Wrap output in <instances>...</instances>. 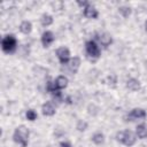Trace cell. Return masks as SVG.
I'll return each instance as SVG.
<instances>
[{"label": "cell", "instance_id": "cell-14", "mask_svg": "<svg viewBox=\"0 0 147 147\" xmlns=\"http://www.w3.org/2000/svg\"><path fill=\"white\" fill-rule=\"evenodd\" d=\"M136 136L139 139H146L147 138V126L145 124H139L136 127Z\"/></svg>", "mask_w": 147, "mask_h": 147}, {"label": "cell", "instance_id": "cell-21", "mask_svg": "<svg viewBox=\"0 0 147 147\" xmlns=\"http://www.w3.org/2000/svg\"><path fill=\"white\" fill-rule=\"evenodd\" d=\"M60 147H72V146H71V144L68 142V141H62V142L60 144Z\"/></svg>", "mask_w": 147, "mask_h": 147}, {"label": "cell", "instance_id": "cell-5", "mask_svg": "<svg viewBox=\"0 0 147 147\" xmlns=\"http://www.w3.org/2000/svg\"><path fill=\"white\" fill-rule=\"evenodd\" d=\"M56 56H57L61 64H68L69 61L71 60L70 59V51L64 46L56 49Z\"/></svg>", "mask_w": 147, "mask_h": 147}, {"label": "cell", "instance_id": "cell-16", "mask_svg": "<svg viewBox=\"0 0 147 147\" xmlns=\"http://www.w3.org/2000/svg\"><path fill=\"white\" fill-rule=\"evenodd\" d=\"M40 23L42 26H49L53 24V16L49 14H42L40 17Z\"/></svg>", "mask_w": 147, "mask_h": 147}, {"label": "cell", "instance_id": "cell-22", "mask_svg": "<svg viewBox=\"0 0 147 147\" xmlns=\"http://www.w3.org/2000/svg\"><path fill=\"white\" fill-rule=\"evenodd\" d=\"M146 30H147V23H146Z\"/></svg>", "mask_w": 147, "mask_h": 147}, {"label": "cell", "instance_id": "cell-1", "mask_svg": "<svg viewBox=\"0 0 147 147\" xmlns=\"http://www.w3.org/2000/svg\"><path fill=\"white\" fill-rule=\"evenodd\" d=\"M29 136H30L29 129L24 125H18L14 131L13 138L15 142L21 145V147H26L29 144Z\"/></svg>", "mask_w": 147, "mask_h": 147}, {"label": "cell", "instance_id": "cell-19", "mask_svg": "<svg viewBox=\"0 0 147 147\" xmlns=\"http://www.w3.org/2000/svg\"><path fill=\"white\" fill-rule=\"evenodd\" d=\"M118 11L122 14L123 17H129V16L131 15V8H130V7H126V6H122V7H119Z\"/></svg>", "mask_w": 147, "mask_h": 147}, {"label": "cell", "instance_id": "cell-4", "mask_svg": "<svg viewBox=\"0 0 147 147\" xmlns=\"http://www.w3.org/2000/svg\"><path fill=\"white\" fill-rule=\"evenodd\" d=\"M85 49H86V54L91 57V59H99L101 55V51L99 45L94 41V40H88L85 44Z\"/></svg>", "mask_w": 147, "mask_h": 147}, {"label": "cell", "instance_id": "cell-17", "mask_svg": "<svg viewBox=\"0 0 147 147\" xmlns=\"http://www.w3.org/2000/svg\"><path fill=\"white\" fill-rule=\"evenodd\" d=\"M92 141L95 145H102L105 142V136H103V133L102 132H95L92 136Z\"/></svg>", "mask_w": 147, "mask_h": 147}, {"label": "cell", "instance_id": "cell-2", "mask_svg": "<svg viewBox=\"0 0 147 147\" xmlns=\"http://www.w3.org/2000/svg\"><path fill=\"white\" fill-rule=\"evenodd\" d=\"M116 139L117 141H119L121 144L127 146V147H131L136 144V140H137V136L131 131V130H123V131H119L117 132L116 134Z\"/></svg>", "mask_w": 147, "mask_h": 147}, {"label": "cell", "instance_id": "cell-11", "mask_svg": "<svg viewBox=\"0 0 147 147\" xmlns=\"http://www.w3.org/2000/svg\"><path fill=\"white\" fill-rule=\"evenodd\" d=\"M41 111H42V114H44L45 116H53L56 110H55L54 105H53L52 102L47 101V102H45V103L41 106Z\"/></svg>", "mask_w": 147, "mask_h": 147}, {"label": "cell", "instance_id": "cell-13", "mask_svg": "<svg viewBox=\"0 0 147 147\" xmlns=\"http://www.w3.org/2000/svg\"><path fill=\"white\" fill-rule=\"evenodd\" d=\"M126 87H127L130 91L136 92V91L140 90V82H139L138 79H136V78H130V79H127V82H126Z\"/></svg>", "mask_w": 147, "mask_h": 147}, {"label": "cell", "instance_id": "cell-9", "mask_svg": "<svg viewBox=\"0 0 147 147\" xmlns=\"http://www.w3.org/2000/svg\"><path fill=\"white\" fill-rule=\"evenodd\" d=\"M54 86H55V88L59 90V91L65 88V87L68 86V78H67L65 76H63V75L57 76V77L55 78V80H54Z\"/></svg>", "mask_w": 147, "mask_h": 147}, {"label": "cell", "instance_id": "cell-15", "mask_svg": "<svg viewBox=\"0 0 147 147\" xmlns=\"http://www.w3.org/2000/svg\"><path fill=\"white\" fill-rule=\"evenodd\" d=\"M20 31L24 34H29L32 31V24L30 21H23L20 24Z\"/></svg>", "mask_w": 147, "mask_h": 147}, {"label": "cell", "instance_id": "cell-7", "mask_svg": "<svg viewBox=\"0 0 147 147\" xmlns=\"http://www.w3.org/2000/svg\"><path fill=\"white\" fill-rule=\"evenodd\" d=\"M83 9H84V10H83V14H84V16L87 17V18H96V17L99 16L98 9H96L93 5H91V3H88V5H87L86 7H84Z\"/></svg>", "mask_w": 147, "mask_h": 147}, {"label": "cell", "instance_id": "cell-10", "mask_svg": "<svg viewBox=\"0 0 147 147\" xmlns=\"http://www.w3.org/2000/svg\"><path fill=\"white\" fill-rule=\"evenodd\" d=\"M98 40H99V42H100L105 48H107L108 46H110L111 42H113V38H111V36H110L109 33H107V32L100 33V34L98 36Z\"/></svg>", "mask_w": 147, "mask_h": 147}, {"label": "cell", "instance_id": "cell-6", "mask_svg": "<svg viewBox=\"0 0 147 147\" xmlns=\"http://www.w3.org/2000/svg\"><path fill=\"white\" fill-rule=\"evenodd\" d=\"M147 116L146 110L142 108H134L127 114V121H136V119H142Z\"/></svg>", "mask_w": 147, "mask_h": 147}, {"label": "cell", "instance_id": "cell-8", "mask_svg": "<svg viewBox=\"0 0 147 147\" xmlns=\"http://www.w3.org/2000/svg\"><path fill=\"white\" fill-rule=\"evenodd\" d=\"M54 40H55V37H54V33L52 31L47 30L41 34V44L44 47H48Z\"/></svg>", "mask_w": 147, "mask_h": 147}, {"label": "cell", "instance_id": "cell-3", "mask_svg": "<svg viewBox=\"0 0 147 147\" xmlns=\"http://www.w3.org/2000/svg\"><path fill=\"white\" fill-rule=\"evenodd\" d=\"M16 47H17V40H16L15 36L7 34V36H5L2 38V40H1V48H2V51L5 53L11 54V53L15 52Z\"/></svg>", "mask_w": 147, "mask_h": 147}, {"label": "cell", "instance_id": "cell-18", "mask_svg": "<svg viewBox=\"0 0 147 147\" xmlns=\"http://www.w3.org/2000/svg\"><path fill=\"white\" fill-rule=\"evenodd\" d=\"M25 116H26V119H29V121L33 122V121H36V119H37V117H38V114H37V113H36L33 109H29V110L26 111Z\"/></svg>", "mask_w": 147, "mask_h": 147}, {"label": "cell", "instance_id": "cell-20", "mask_svg": "<svg viewBox=\"0 0 147 147\" xmlns=\"http://www.w3.org/2000/svg\"><path fill=\"white\" fill-rule=\"evenodd\" d=\"M86 127H87V123H86V122H83V121H79V122H78L77 129H78L79 131H84V130H86Z\"/></svg>", "mask_w": 147, "mask_h": 147}, {"label": "cell", "instance_id": "cell-12", "mask_svg": "<svg viewBox=\"0 0 147 147\" xmlns=\"http://www.w3.org/2000/svg\"><path fill=\"white\" fill-rule=\"evenodd\" d=\"M68 67H69V70L71 71V74H76L80 67V59L78 56H74L69 63H68Z\"/></svg>", "mask_w": 147, "mask_h": 147}]
</instances>
